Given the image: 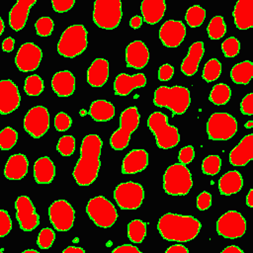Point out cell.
I'll return each instance as SVG.
<instances>
[{
	"mask_svg": "<svg viewBox=\"0 0 253 253\" xmlns=\"http://www.w3.org/2000/svg\"><path fill=\"white\" fill-rule=\"evenodd\" d=\"M149 60V51L141 41L131 42L126 48V65L132 68L141 69Z\"/></svg>",
	"mask_w": 253,
	"mask_h": 253,
	"instance_id": "cell-19",
	"label": "cell"
},
{
	"mask_svg": "<svg viewBox=\"0 0 253 253\" xmlns=\"http://www.w3.org/2000/svg\"><path fill=\"white\" fill-rule=\"evenodd\" d=\"M253 76V63L249 60L235 64L230 71V77L236 84H248Z\"/></svg>",
	"mask_w": 253,
	"mask_h": 253,
	"instance_id": "cell-33",
	"label": "cell"
},
{
	"mask_svg": "<svg viewBox=\"0 0 253 253\" xmlns=\"http://www.w3.org/2000/svg\"><path fill=\"white\" fill-rule=\"evenodd\" d=\"M237 131L236 120L227 113H213L207 123V132L211 140H227Z\"/></svg>",
	"mask_w": 253,
	"mask_h": 253,
	"instance_id": "cell-10",
	"label": "cell"
},
{
	"mask_svg": "<svg viewBox=\"0 0 253 253\" xmlns=\"http://www.w3.org/2000/svg\"><path fill=\"white\" fill-rule=\"evenodd\" d=\"M186 36L185 25L181 21L168 20L159 29V39L167 47H176L184 41Z\"/></svg>",
	"mask_w": 253,
	"mask_h": 253,
	"instance_id": "cell-17",
	"label": "cell"
},
{
	"mask_svg": "<svg viewBox=\"0 0 253 253\" xmlns=\"http://www.w3.org/2000/svg\"><path fill=\"white\" fill-rule=\"evenodd\" d=\"M146 235V223L140 219H133L127 224V236L133 243H140Z\"/></svg>",
	"mask_w": 253,
	"mask_h": 253,
	"instance_id": "cell-35",
	"label": "cell"
},
{
	"mask_svg": "<svg viewBox=\"0 0 253 253\" xmlns=\"http://www.w3.org/2000/svg\"><path fill=\"white\" fill-rule=\"evenodd\" d=\"M42 49L33 42L23 43L15 57V63L19 70L23 72H29L36 70L42 60Z\"/></svg>",
	"mask_w": 253,
	"mask_h": 253,
	"instance_id": "cell-16",
	"label": "cell"
},
{
	"mask_svg": "<svg viewBox=\"0 0 253 253\" xmlns=\"http://www.w3.org/2000/svg\"><path fill=\"white\" fill-rule=\"evenodd\" d=\"M221 49L226 57H234L240 50V42L234 37H229L221 43Z\"/></svg>",
	"mask_w": 253,
	"mask_h": 253,
	"instance_id": "cell-43",
	"label": "cell"
},
{
	"mask_svg": "<svg viewBox=\"0 0 253 253\" xmlns=\"http://www.w3.org/2000/svg\"><path fill=\"white\" fill-rule=\"evenodd\" d=\"M56 148L62 156H70L75 150V138L72 135H63L59 138Z\"/></svg>",
	"mask_w": 253,
	"mask_h": 253,
	"instance_id": "cell-42",
	"label": "cell"
},
{
	"mask_svg": "<svg viewBox=\"0 0 253 253\" xmlns=\"http://www.w3.org/2000/svg\"><path fill=\"white\" fill-rule=\"evenodd\" d=\"M24 128L33 137L40 138L49 128V114L43 106H36L24 118Z\"/></svg>",
	"mask_w": 253,
	"mask_h": 253,
	"instance_id": "cell-14",
	"label": "cell"
},
{
	"mask_svg": "<svg viewBox=\"0 0 253 253\" xmlns=\"http://www.w3.org/2000/svg\"><path fill=\"white\" fill-rule=\"evenodd\" d=\"M221 252L222 253H242L243 251L235 245H230V246H227L226 248H224Z\"/></svg>",
	"mask_w": 253,
	"mask_h": 253,
	"instance_id": "cell-58",
	"label": "cell"
},
{
	"mask_svg": "<svg viewBox=\"0 0 253 253\" xmlns=\"http://www.w3.org/2000/svg\"><path fill=\"white\" fill-rule=\"evenodd\" d=\"M16 216L19 225L24 231H32L40 223V216L36 212V209L27 196H20L15 202Z\"/></svg>",
	"mask_w": 253,
	"mask_h": 253,
	"instance_id": "cell-15",
	"label": "cell"
},
{
	"mask_svg": "<svg viewBox=\"0 0 253 253\" xmlns=\"http://www.w3.org/2000/svg\"><path fill=\"white\" fill-rule=\"evenodd\" d=\"M23 253H38V251L35 249H28V250H25Z\"/></svg>",
	"mask_w": 253,
	"mask_h": 253,
	"instance_id": "cell-62",
	"label": "cell"
},
{
	"mask_svg": "<svg viewBox=\"0 0 253 253\" xmlns=\"http://www.w3.org/2000/svg\"><path fill=\"white\" fill-rule=\"evenodd\" d=\"M48 216L57 231H67L73 226L75 211L67 201L57 200L49 206Z\"/></svg>",
	"mask_w": 253,
	"mask_h": 253,
	"instance_id": "cell-13",
	"label": "cell"
},
{
	"mask_svg": "<svg viewBox=\"0 0 253 253\" xmlns=\"http://www.w3.org/2000/svg\"><path fill=\"white\" fill-rule=\"evenodd\" d=\"M21 97L18 87L10 79L0 81V113L8 115L20 105Z\"/></svg>",
	"mask_w": 253,
	"mask_h": 253,
	"instance_id": "cell-18",
	"label": "cell"
},
{
	"mask_svg": "<svg viewBox=\"0 0 253 253\" xmlns=\"http://www.w3.org/2000/svg\"><path fill=\"white\" fill-rule=\"evenodd\" d=\"M208 35L211 40H219L226 33V26L221 16L213 17L208 25Z\"/></svg>",
	"mask_w": 253,
	"mask_h": 253,
	"instance_id": "cell-36",
	"label": "cell"
},
{
	"mask_svg": "<svg viewBox=\"0 0 253 253\" xmlns=\"http://www.w3.org/2000/svg\"><path fill=\"white\" fill-rule=\"evenodd\" d=\"M253 126V122L252 121H248L246 124H245V127L246 128H251Z\"/></svg>",
	"mask_w": 253,
	"mask_h": 253,
	"instance_id": "cell-61",
	"label": "cell"
},
{
	"mask_svg": "<svg viewBox=\"0 0 253 253\" xmlns=\"http://www.w3.org/2000/svg\"><path fill=\"white\" fill-rule=\"evenodd\" d=\"M240 109L243 115H247V116L253 115V94L252 93H249L242 99L240 103Z\"/></svg>",
	"mask_w": 253,
	"mask_h": 253,
	"instance_id": "cell-51",
	"label": "cell"
},
{
	"mask_svg": "<svg viewBox=\"0 0 253 253\" xmlns=\"http://www.w3.org/2000/svg\"><path fill=\"white\" fill-rule=\"evenodd\" d=\"M12 229V221L8 212L4 210L0 211V236L7 235Z\"/></svg>",
	"mask_w": 253,
	"mask_h": 253,
	"instance_id": "cell-47",
	"label": "cell"
},
{
	"mask_svg": "<svg viewBox=\"0 0 253 253\" xmlns=\"http://www.w3.org/2000/svg\"><path fill=\"white\" fill-rule=\"evenodd\" d=\"M148 164V154L144 149H132L124 158L122 172L124 174H135L141 172Z\"/></svg>",
	"mask_w": 253,
	"mask_h": 253,
	"instance_id": "cell-22",
	"label": "cell"
},
{
	"mask_svg": "<svg viewBox=\"0 0 253 253\" xmlns=\"http://www.w3.org/2000/svg\"><path fill=\"white\" fill-rule=\"evenodd\" d=\"M29 162L24 154L17 153L9 157L4 168V175L9 180H21L28 172Z\"/></svg>",
	"mask_w": 253,
	"mask_h": 253,
	"instance_id": "cell-26",
	"label": "cell"
},
{
	"mask_svg": "<svg viewBox=\"0 0 253 253\" xmlns=\"http://www.w3.org/2000/svg\"><path fill=\"white\" fill-rule=\"evenodd\" d=\"M84 249L77 246H68L63 250V253H84Z\"/></svg>",
	"mask_w": 253,
	"mask_h": 253,
	"instance_id": "cell-57",
	"label": "cell"
},
{
	"mask_svg": "<svg viewBox=\"0 0 253 253\" xmlns=\"http://www.w3.org/2000/svg\"><path fill=\"white\" fill-rule=\"evenodd\" d=\"M234 24L239 30H247L253 27V1L239 0L233 9Z\"/></svg>",
	"mask_w": 253,
	"mask_h": 253,
	"instance_id": "cell-24",
	"label": "cell"
},
{
	"mask_svg": "<svg viewBox=\"0 0 253 253\" xmlns=\"http://www.w3.org/2000/svg\"><path fill=\"white\" fill-rule=\"evenodd\" d=\"M54 239H55L54 231L48 227H45L40 231V233L38 235L37 243L40 248L47 249L52 245Z\"/></svg>",
	"mask_w": 253,
	"mask_h": 253,
	"instance_id": "cell-45",
	"label": "cell"
},
{
	"mask_svg": "<svg viewBox=\"0 0 253 253\" xmlns=\"http://www.w3.org/2000/svg\"><path fill=\"white\" fill-rule=\"evenodd\" d=\"M114 199L122 210H136L144 199V190L138 183L124 182L116 187Z\"/></svg>",
	"mask_w": 253,
	"mask_h": 253,
	"instance_id": "cell-11",
	"label": "cell"
},
{
	"mask_svg": "<svg viewBox=\"0 0 253 253\" xmlns=\"http://www.w3.org/2000/svg\"><path fill=\"white\" fill-rule=\"evenodd\" d=\"M18 133L17 131L10 127L6 126L0 131V148L3 150L11 149L17 142Z\"/></svg>",
	"mask_w": 253,
	"mask_h": 253,
	"instance_id": "cell-40",
	"label": "cell"
},
{
	"mask_svg": "<svg viewBox=\"0 0 253 253\" xmlns=\"http://www.w3.org/2000/svg\"><path fill=\"white\" fill-rule=\"evenodd\" d=\"M201 227V222L194 216L171 212L163 214L157 223L158 231L164 239L178 242H188L194 239Z\"/></svg>",
	"mask_w": 253,
	"mask_h": 253,
	"instance_id": "cell-2",
	"label": "cell"
},
{
	"mask_svg": "<svg viewBox=\"0 0 253 253\" xmlns=\"http://www.w3.org/2000/svg\"><path fill=\"white\" fill-rule=\"evenodd\" d=\"M87 31L83 25H72L61 35L57 51L64 57L72 58L82 53L87 47Z\"/></svg>",
	"mask_w": 253,
	"mask_h": 253,
	"instance_id": "cell-6",
	"label": "cell"
},
{
	"mask_svg": "<svg viewBox=\"0 0 253 253\" xmlns=\"http://www.w3.org/2000/svg\"><path fill=\"white\" fill-rule=\"evenodd\" d=\"M14 44H15L14 39L11 37H8L2 42V49L6 52H10L14 49Z\"/></svg>",
	"mask_w": 253,
	"mask_h": 253,
	"instance_id": "cell-54",
	"label": "cell"
},
{
	"mask_svg": "<svg viewBox=\"0 0 253 253\" xmlns=\"http://www.w3.org/2000/svg\"><path fill=\"white\" fill-rule=\"evenodd\" d=\"M89 115L96 122H107L115 116V107L108 101L96 100L90 106Z\"/></svg>",
	"mask_w": 253,
	"mask_h": 253,
	"instance_id": "cell-32",
	"label": "cell"
},
{
	"mask_svg": "<svg viewBox=\"0 0 253 253\" xmlns=\"http://www.w3.org/2000/svg\"><path fill=\"white\" fill-rule=\"evenodd\" d=\"M246 204L249 208L253 207V189H250L246 196Z\"/></svg>",
	"mask_w": 253,
	"mask_h": 253,
	"instance_id": "cell-59",
	"label": "cell"
},
{
	"mask_svg": "<svg viewBox=\"0 0 253 253\" xmlns=\"http://www.w3.org/2000/svg\"><path fill=\"white\" fill-rule=\"evenodd\" d=\"M101 150L102 140L97 134H88L83 138L80 148V158L72 173L78 185L89 186L98 177L101 166Z\"/></svg>",
	"mask_w": 253,
	"mask_h": 253,
	"instance_id": "cell-1",
	"label": "cell"
},
{
	"mask_svg": "<svg viewBox=\"0 0 253 253\" xmlns=\"http://www.w3.org/2000/svg\"><path fill=\"white\" fill-rule=\"evenodd\" d=\"M142 25V18L140 16H134L130 19L129 21V26L132 28V29H138L140 28V26Z\"/></svg>",
	"mask_w": 253,
	"mask_h": 253,
	"instance_id": "cell-56",
	"label": "cell"
},
{
	"mask_svg": "<svg viewBox=\"0 0 253 253\" xmlns=\"http://www.w3.org/2000/svg\"><path fill=\"white\" fill-rule=\"evenodd\" d=\"M122 2L120 0H97L94 3L93 21L102 29L113 30L122 20Z\"/></svg>",
	"mask_w": 253,
	"mask_h": 253,
	"instance_id": "cell-8",
	"label": "cell"
},
{
	"mask_svg": "<svg viewBox=\"0 0 253 253\" xmlns=\"http://www.w3.org/2000/svg\"><path fill=\"white\" fill-rule=\"evenodd\" d=\"M86 211L92 221L99 227H111L118 218L115 206L103 196H98L89 200Z\"/></svg>",
	"mask_w": 253,
	"mask_h": 253,
	"instance_id": "cell-9",
	"label": "cell"
},
{
	"mask_svg": "<svg viewBox=\"0 0 253 253\" xmlns=\"http://www.w3.org/2000/svg\"><path fill=\"white\" fill-rule=\"evenodd\" d=\"M217 233L229 239L241 237L246 231V221L242 214L236 211H228L216 221Z\"/></svg>",
	"mask_w": 253,
	"mask_h": 253,
	"instance_id": "cell-12",
	"label": "cell"
},
{
	"mask_svg": "<svg viewBox=\"0 0 253 253\" xmlns=\"http://www.w3.org/2000/svg\"><path fill=\"white\" fill-rule=\"evenodd\" d=\"M253 159V134H247L230 151L229 162L233 166H244Z\"/></svg>",
	"mask_w": 253,
	"mask_h": 253,
	"instance_id": "cell-21",
	"label": "cell"
},
{
	"mask_svg": "<svg viewBox=\"0 0 253 253\" xmlns=\"http://www.w3.org/2000/svg\"><path fill=\"white\" fill-rule=\"evenodd\" d=\"M204 51L205 48L202 42H196L192 43L188 54L183 59L181 64V70L186 76H192L197 72L199 63L204 55Z\"/></svg>",
	"mask_w": 253,
	"mask_h": 253,
	"instance_id": "cell-28",
	"label": "cell"
},
{
	"mask_svg": "<svg viewBox=\"0 0 253 253\" xmlns=\"http://www.w3.org/2000/svg\"><path fill=\"white\" fill-rule=\"evenodd\" d=\"M221 160L218 155H209L203 160L202 170L207 175H215L219 172Z\"/></svg>",
	"mask_w": 253,
	"mask_h": 253,
	"instance_id": "cell-41",
	"label": "cell"
},
{
	"mask_svg": "<svg viewBox=\"0 0 253 253\" xmlns=\"http://www.w3.org/2000/svg\"><path fill=\"white\" fill-rule=\"evenodd\" d=\"M153 103L157 107L168 108L173 116L182 115L190 106V91L182 86H160L154 92Z\"/></svg>",
	"mask_w": 253,
	"mask_h": 253,
	"instance_id": "cell-3",
	"label": "cell"
},
{
	"mask_svg": "<svg viewBox=\"0 0 253 253\" xmlns=\"http://www.w3.org/2000/svg\"><path fill=\"white\" fill-rule=\"evenodd\" d=\"M211 205V195L209 192H202L197 197V208L200 211L208 210Z\"/></svg>",
	"mask_w": 253,
	"mask_h": 253,
	"instance_id": "cell-50",
	"label": "cell"
},
{
	"mask_svg": "<svg viewBox=\"0 0 253 253\" xmlns=\"http://www.w3.org/2000/svg\"><path fill=\"white\" fill-rule=\"evenodd\" d=\"M206 18V11L199 5L190 7L186 12V22L191 28L200 27Z\"/></svg>",
	"mask_w": 253,
	"mask_h": 253,
	"instance_id": "cell-37",
	"label": "cell"
},
{
	"mask_svg": "<svg viewBox=\"0 0 253 253\" xmlns=\"http://www.w3.org/2000/svg\"><path fill=\"white\" fill-rule=\"evenodd\" d=\"M36 4V0H19L9 13V24L14 31L22 30L28 20L30 9Z\"/></svg>",
	"mask_w": 253,
	"mask_h": 253,
	"instance_id": "cell-23",
	"label": "cell"
},
{
	"mask_svg": "<svg viewBox=\"0 0 253 253\" xmlns=\"http://www.w3.org/2000/svg\"><path fill=\"white\" fill-rule=\"evenodd\" d=\"M109 77V62L105 58H96L87 70V82L93 87L103 86Z\"/></svg>",
	"mask_w": 253,
	"mask_h": 253,
	"instance_id": "cell-27",
	"label": "cell"
},
{
	"mask_svg": "<svg viewBox=\"0 0 253 253\" xmlns=\"http://www.w3.org/2000/svg\"><path fill=\"white\" fill-rule=\"evenodd\" d=\"M193 186L192 175L182 163L170 165L163 175V189L171 196H185Z\"/></svg>",
	"mask_w": 253,
	"mask_h": 253,
	"instance_id": "cell-5",
	"label": "cell"
},
{
	"mask_svg": "<svg viewBox=\"0 0 253 253\" xmlns=\"http://www.w3.org/2000/svg\"><path fill=\"white\" fill-rule=\"evenodd\" d=\"M3 31H4V23H3V20L0 19V35L3 34Z\"/></svg>",
	"mask_w": 253,
	"mask_h": 253,
	"instance_id": "cell-60",
	"label": "cell"
},
{
	"mask_svg": "<svg viewBox=\"0 0 253 253\" xmlns=\"http://www.w3.org/2000/svg\"><path fill=\"white\" fill-rule=\"evenodd\" d=\"M24 90L29 96H38L43 91V81L37 75L33 74L26 78Z\"/></svg>",
	"mask_w": 253,
	"mask_h": 253,
	"instance_id": "cell-39",
	"label": "cell"
},
{
	"mask_svg": "<svg viewBox=\"0 0 253 253\" xmlns=\"http://www.w3.org/2000/svg\"><path fill=\"white\" fill-rule=\"evenodd\" d=\"M55 175V167L49 157L43 156L34 164V177L38 184H49Z\"/></svg>",
	"mask_w": 253,
	"mask_h": 253,
	"instance_id": "cell-30",
	"label": "cell"
},
{
	"mask_svg": "<svg viewBox=\"0 0 253 253\" xmlns=\"http://www.w3.org/2000/svg\"><path fill=\"white\" fill-rule=\"evenodd\" d=\"M71 124H72L71 118L66 113L60 112V113L56 114V116L54 118V126H55L56 130L65 131L71 126Z\"/></svg>",
	"mask_w": 253,
	"mask_h": 253,
	"instance_id": "cell-46",
	"label": "cell"
},
{
	"mask_svg": "<svg viewBox=\"0 0 253 253\" xmlns=\"http://www.w3.org/2000/svg\"><path fill=\"white\" fill-rule=\"evenodd\" d=\"M147 126L154 134L159 148L169 149L179 143L180 135L177 127L168 124V118L163 113H152L147 119Z\"/></svg>",
	"mask_w": 253,
	"mask_h": 253,
	"instance_id": "cell-4",
	"label": "cell"
},
{
	"mask_svg": "<svg viewBox=\"0 0 253 253\" xmlns=\"http://www.w3.org/2000/svg\"><path fill=\"white\" fill-rule=\"evenodd\" d=\"M230 97L231 90L224 83H218L214 85L210 93V101L217 106L226 104L229 101Z\"/></svg>",
	"mask_w": 253,
	"mask_h": 253,
	"instance_id": "cell-34",
	"label": "cell"
},
{
	"mask_svg": "<svg viewBox=\"0 0 253 253\" xmlns=\"http://www.w3.org/2000/svg\"><path fill=\"white\" fill-rule=\"evenodd\" d=\"M53 92L59 97H68L75 90V77L68 70L56 72L51 79Z\"/></svg>",
	"mask_w": 253,
	"mask_h": 253,
	"instance_id": "cell-25",
	"label": "cell"
},
{
	"mask_svg": "<svg viewBox=\"0 0 253 253\" xmlns=\"http://www.w3.org/2000/svg\"><path fill=\"white\" fill-rule=\"evenodd\" d=\"M37 34L41 37H48L53 30V21L49 17H42L35 24Z\"/></svg>",
	"mask_w": 253,
	"mask_h": 253,
	"instance_id": "cell-44",
	"label": "cell"
},
{
	"mask_svg": "<svg viewBox=\"0 0 253 253\" xmlns=\"http://www.w3.org/2000/svg\"><path fill=\"white\" fill-rule=\"evenodd\" d=\"M243 186V180L238 171L232 170L223 174L218 180V190L221 195L229 196L238 193Z\"/></svg>",
	"mask_w": 253,
	"mask_h": 253,
	"instance_id": "cell-31",
	"label": "cell"
},
{
	"mask_svg": "<svg viewBox=\"0 0 253 253\" xmlns=\"http://www.w3.org/2000/svg\"><path fill=\"white\" fill-rule=\"evenodd\" d=\"M146 78L142 73L128 75L126 73L119 74L114 81V90L119 96H126L133 89L145 86Z\"/></svg>",
	"mask_w": 253,
	"mask_h": 253,
	"instance_id": "cell-20",
	"label": "cell"
},
{
	"mask_svg": "<svg viewBox=\"0 0 253 253\" xmlns=\"http://www.w3.org/2000/svg\"><path fill=\"white\" fill-rule=\"evenodd\" d=\"M221 73V64L216 58L210 59L204 66L203 78L207 82H212L216 80Z\"/></svg>",
	"mask_w": 253,
	"mask_h": 253,
	"instance_id": "cell-38",
	"label": "cell"
},
{
	"mask_svg": "<svg viewBox=\"0 0 253 253\" xmlns=\"http://www.w3.org/2000/svg\"><path fill=\"white\" fill-rule=\"evenodd\" d=\"M165 252L166 253H188L189 250L184 245L176 244V245L170 246L168 249H166Z\"/></svg>",
	"mask_w": 253,
	"mask_h": 253,
	"instance_id": "cell-55",
	"label": "cell"
},
{
	"mask_svg": "<svg viewBox=\"0 0 253 253\" xmlns=\"http://www.w3.org/2000/svg\"><path fill=\"white\" fill-rule=\"evenodd\" d=\"M194 157H195V150H194V147L192 145L184 146L179 151L178 159H179L180 163H182L184 165L189 164L190 162H192Z\"/></svg>",
	"mask_w": 253,
	"mask_h": 253,
	"instance_id": "cell-48",
	"label": "cell"
},
{
	"mask_svg": "<svg viewBox=\"0 0 253 253\" xmlns=\"http://www.w3.org/2000/svg\"><path fill=\"white\" fill-rule=\"evenodd\" d=\"M113 253H140L139 249L130 244H124L121 246H118L113 250Z\"/></svg>",
	"mask_w": 253,
	"mask_h": 253,
	"instance_id": "cell-53",
	"label": "cell"
},
{
	"mask_svg": "<svg viewBox=\"0 0 253 253\" xmlns=\"http://www.w3.org/2000/svg\"><path fill=\"white\" fill-rule=\"evenodd\" d=\"M139 113L136 107H128L120 117V127L111 135L110 144L115 150H123L128 145L130 134L139 125Z\"/></svg>",
	"mask_w": 253,
	"mask_h": 253,
	"instance_id": "cell-7",
	"label": "cell"
},
{
	"mask_svg": "<svg viewBox=\"0 0 253 253\" xmlns=\"http://www.w3.org/2000/svg\"><path fill=\"white\" fill-rule=\"evenodd\" d=\"M140 10L143 21L147 24L154 25L163 18L166 4L164 0H144L141 2Z\"/></svg>",
	"mask_w": 253,
	"mask_h": 253,
	"instance_id": "cell-29",
	"label": "cell"
},
{
	"mask_svg": "<svg viewBox=\"0 0 253 253\" xmlns=\"http://www.w3.org/2000/svg\"><path fill=\"white\" fill-rule=\"evenodd\" d=\"M74 3H75L74 0H52L51 1L53 10L58 13L69 11L73 7Z\"/></svg>",
	"mask_w": 253,
	"mask_h": 253,
	"instance_id": "cell-49",
	"label": "cell"
},
{
	"mask_svg": "<svg viewBox=\"0 0 253 253\" xmlns=\"http://www.w3.org/2000/svg\"><path fill=\"white\" fill-rule=\"evenodd\" d=\"M174 74V67L168 63L162 64L158 69V78L160 81H168Z\"/></svg>",
	"mask_w": 253,
	"mask_h": 253,
	"instance_id": "cell-52",
	"label": "cell"
}]
</instances>
